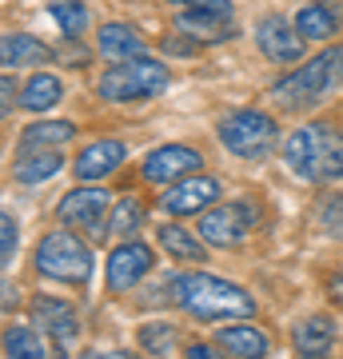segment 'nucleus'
Listing matches in <instances>:
<instances>
[{
	"mask_svg": "<svg viewBox=\"0 0 343 359\" xmlns=\"http://www.w3.org/2000/svg\"><path fill=\"white\" fill-rule=\"evenodd\" d=\"M172 299L184 308L191 320L220 323V320H248L255 311L252 292H243L240 283H228L212 271H184L172 280Z\"/></svg>",
	"mask_w": 343,
	"mask_h": 359,
	"instance_id": "nucleus-1",
	"label": "nucleus"
},
{
	"mask_svg": "<svg viewBox=\"0 0 343 359\" xmlns=\"http://www.w3.org/2000/svg\"><path fill=\"white\" fill-rule=\"evenodd\" d=\"M283 164L307 184L343 180V132L331 124H300L280 144Z\"/></svg>",
	"mask_w": 343,
	"mask_h": 359,
	"instance_id": "nucleus-2",
	"label": "nucleus"
},
{
	"mask_svg": "<svg viewBox=\"0 0 343 359\" xmlns=\"http://www.w3.org/2000/svg\"><path fill=\"white\" fill-rule=\"evenodd\" d=\"M339 84H343V48L335 44V48L316 52V56L304 60L295 72H288V76L271 88V100L280 104V108L300 112V108H311V104H319L323 96H331Z\"/></svg>",
	"mask_w": 343,
	"mask_h": 359,
	"instance_id": "nucleus-3",
	"label": "nucleus"
},
{
	"mask_svg": "<svg viewBox=\"0 0 343 359\" xmlns=\"http://www.w3.org/2000/svg\"><path fill=\"white\" fill-rule=\"evenodd\" d=\"M172 84V68L156 56L140 60H124V65H108L96 80V92L112 104H132V100H152Z\"/></svg>",
	"mask_w": 343,
	"mask_h": 359,
	"instance_id": "nucleus-4",
	"label": "nucleus"
},
{
	"mask_svg": "<svg viewBox=\"0 0 343 359\" xmlns=\"http://www.w3.org/2000/svg\"><path fill=\"white\" fill-rule=\"evenodd\" d=\"M32 268L44 280L80 283L84 287L92 276V248H88V240H80L76 231H68V228L44 231L36 252H32Z\"/></svg>",
	"mask_w": 343,
	"mask_h": 359,
	"instance_id": "nucleus-5",
	"label": "nucleus"
},
{
	"mask_svg": "<svg viewBox=\"0 0 343 359\" xmlns=\"http://www.w3.org/2000/svg\"><path fill=\"white\" fill-rule=\"evenodd\" d=\"M216 136L231 156H240V160H264L276 148V140H280V124L267 112H260V108H240V112H228L220 120Z\"/></svg>",
	"mask_w": 343,
	"mask_h": 359,
	"instance_id": "nucleus-6",
	"label": "nucleus"
},
{
	"mask_svg": "<svg viewBox=\"0 0 343 359\" xmlns=\"http://www.w3.org/2000/svg\"><path fill=\"white\" fill-rule=\"evenodd\" d=\"M104 216H112V196L104 192V188H92V184L72 188L56 204V219H60L64 228H76V231H108Z\"/></svg>",
	"mask_w": 343,
	"mask_h": 359,
	"instance_id": "nucleus-7",
	"label": "nucleus"
},
{
	"mask_svg": "<svg viewBox=\"0 0 343 359\" xmlns=\"http://www.w3.org/2000/svg\"><path fill=\"white\" fill-rule=\"evenodd\" d=\"M156 264V252L144 240H124V244H116L108 252V264H104V287L112 295H124L132 292L136 283L152 271Z\"/></svg>",
	"mask_w": 343,
	"mask_h": 359,
	"instance_id": "nucleus-8",
	"label": "nucleus"
},
{
	"mask_svg": "<svg viewBox=\"0 0 343 359\" xmlns=\"http://www.w3.org/2000/svg\"><path fill=\"white\" fill-rule=\"evenodd\" d=\"M224 196V184L216 176H184L176 180L164 196H160V212L168 216H196V212H208V208H216V200Z\"/></svg>",
	"mask_w": 343,
	"mask_h": 359,
	"instance_id": "nucleus-9",
	"label": "nucleus"
},
{
	"mask_svg": "<svg viewBox=\"0 0 343 359\" xmlns=\"http://www.w3.org/2000/svg\"><path fill=\"white\" fill-rule=\"evenodd\" d=\"M255 44H260V52H264L271 65H300L304 52H307V40L300 36L295 20H288L280 13L264 16L255 25Z\"/></svg>",
	"mask_w": 343,
	"mask_h": 359,
	"instance_id": "nucleus-10",
	"label": "nucleus"
},
{
	"mask_svg": "<svg viewBox=\"0 0 343 359\" xmlns=\"http://www.w3.org/2000/svg\"><path fill=\"white\" fill-rule=\"evenodd\" d=\"M255 208L252 204H220L200 216V240L212 248H236L252 231Z\"/></svg>",
	"mask_w": 343,
	"mask_h": 359,
	"instance_id": "nucleus-11",
	"label": "nucleus"
},
{
	"mask_svg": "<svg viewBox=\"0 0 343 359\" xmlns=\"http://www.w3.org/2000/svg\"><path fill=\"white\" fill-rule=\"evenodd\" d=\"M200 168H203V156L196 148H188V144H164V148H152V152L144 156L140 180H148V184H176V180L191 176Z\"/></svg>",
	"mask_w": 343,
	"mask_h": 359,
	"instance_id": "nucleus-12",
	"label": "nucleus"
},
{
	"mask_svg": "<svg viewBox=\"0 0 343 359\" xmlns=\"http://www.w3.org/2000/svg\"><path fill=\"white\" fill-rule=\"evenodd\" d=\"M32 323H36L40 335L56 339L60 347L76 344L80 339V311L68 304V299H52V295H36L32 299Z\"/></svg>",
	"mask_w": 343,
	"mask_h": 359,
	"instance_id": "nucleus-13",
	"label": "nucleus"
},
{
	"mask_svg": "<svg viewBox=\"0 0 343 359\" xmlns=\"http://www.w3.org/2000/svg\"><path fill=\"white\" fill-rule=\"evenodd\" d=\"M335 335H339L335 320L323 316V311H316V316H304V320L292 327V347H295L300 359H323V355H331Z\"/></svg>",
	"mask_w": 343,
	"mask_h": 359,
	"instance_id": "nucleus-14",
	"label": "nucleus"
},
{
	"mask_svg": "<svg viewBox=\"0 0 343 359\" xmlns=\"http://www.w3.org/2000/svg\"><path fill=\"white\" fill-rule=\"evenodd\" d=\"M96 52H100L108 65H124V60L148 56V44H144V36L132 25L108 20V25H100V32H96Z\"/></svg>",
	"mask_w": 343,
	"mask_h": 359,
	"instance_id": "nucleus-15",
	"label": "nucleus"
},
{
	"mask_svg": "<svg viewBox=\"0 0 343 359\" xmlns=\"http://www.w3.org/2000/svg\"><path fill=\"white\" fill-rule=\"evenodd\" d=\"M124 160H128V148L120 140H96V144H88V148H80V156H76V180H80V184L104 180V176H112Z\"/></svg>",
	"mask_w": 343,
	"mask_h": 359,
	"instance_id": "nucleus-16",
	"label": "nucleus"
},
{
	"mask_svg": "<svg viewBox=\"0 0 343 359\" xmlns=\"http://www.w3.org/2000/svg\"><path fill=\"white\" fill-rule=\"evenodd\" d=\"M216 347L220 351H228L231 359H267V351H271V339H267L255 323H228V327H220L216 332Z\"/></svg>",
	"mask_w": 343,
	"mask_h": 359,
	"instance_id": "nucleus-17",
	"label": "nucleus"
},
{
	"mask_svg": "<svg viewBox=\"0 0 343 359\" xmlns=\"http://www.w3.org/2000/svg\"><path fill=\"white\" fill-rule=\"evenodd\" d=\"M231 16H220V13H203V8H184L176 13V32L188 36L191 44H220V40L231 36Z\"/></svg>",
	"mask_w": 343,
	"mask_h": 359,
	"instance_id": "nucleus-18",
	"label": "nucleus"
},
{
	"mask_svg": "<svg viewBox=\"0 0 343 359\" xmlns=\"http://www.w3.org/2000/svg\"><path fill=\"white\" fill-rule=\"evenodd\" d=\"M76 140V124L72 120H32L28 128H20L16 148L20 152H44V148H64V144Z\"/></svg>",
	"mask_w": 343,
	"mask_h": 359,
	"instance_id": "nucleus-19",
	"label": "nucleus"
},
{
	"mask_svg": "<svg viewBox=\"0 0 343 359\" xmlns=\"http://www.w3.org/2000/svg\"><path fill=\"white\" fill-rule=\"evenodd\" d=\"M64 168L60 148H44V152H16L13 160V180L16 184H44Z\"/></svg>",
	"mask_w": 343,
	"mask_h": 359,
	"instance_id": "nucleus-20",
	"label": "nucleus"
},
{
	"mask_svg": "<svg viewBox=\"0 0 343 359\" xmlns=\"http://www.w3.org/2000/svg\"><path fill=\"white\" fill-rule=\"evenodd\" d=\"M0 60H4L8 72H13V68L44 65V60H48V44L36 40V36H28V32H4V40H0Z\"/></svg>",
	"mask_w": 343,
	"mask_h": 359,
	"instance_id": "nucleus-21",
	"label": "nucleus"
},
{
	"mask_svg": "<svg viewBox=\"0 0 343 359\" xmlns=\"http://www.w3.org/2000/svg\"><path fill=\"white\" fill-rule=\"evenodd\" d=\"M339 25H343V16L331 4H323V0H311V4H304L295 13V28H300L304 40H331L339 32Z\"/></svg>",
	"mask_w": 343,
	"mask_h": 359,
	"instance_id": "nucleus-22",
	"label": "nucleus"
},
{
	"mask_svg": "<svg viewBox=\"0 0 343 359\" xmlns=\"http://www.w3.org/2000/svg\"><path fill=\"white\" fill-rule=\"evenodd\" d=\"M64 100V80L56 72H36L32 80H25L20 88V108L25 112H48Z\"/></svg>",
	"mask_w": 343,
	"mask_h": 359,
	"instance_id": "nucleus-23",
	"label": "nucleus"
},
{
	"mask_svg": "<svg viewBox=\"0 0 343 359\" xmlns=\"http://www.w3.org/2000/svg\"><path fill=\"white\" fill-rule=\"evenodd\" d=\"M156 240H160V248H164L172 259H188V264H200V259L208 256V248L196 244V236H191L188 228H180V224H160Z\"/></svg>",
	"mask_w": 343,
	"mask_h": 359,
	"instance_id": "nucleus-24",
	"label": "nucleus"
},
{
	"mask_svg": "<svg viewBox=\"0 0 343 359\" xmlns=\"http://www.w3.org/2000/svg\"><path fill=\"white\" fill-rule=\"evenodd\" d=\"M136 339H140V347L148 351V355L156 359H168L172 351H176V323H168V320H152V323H140V332H136Z\"/></svg>",
	"mask_w": 343,
	"mask_h": 359,
	"instance_id": "nucleus-25",
	"label": "nucleus"
},
{
	"mask_svg": "<svg viewBox=\"0 0 343 359\" xmlns=\"http://www.w3.org/2000/svg\"><path fill=\"white\" fill-rule=\"evenodd\" d=\"M144 216H148L144 200H136V196L116 200V204H112V216H108V236H116V240H128V236H132V231L144 224Z\"/></svg>",
	"mask_w": 343,
	"mask_h": 359,
	"instance_id": "nucleus-26",
	"label": "nucleus"
},
{
	"mask_svg": "<svg viewBox=\"0 0 343 359\" xmlns=\"http://www.w3.org/2000/svg\"><path fill=\"white\" fill-rule=\"evenodd\" d=\"M4 359H48L44 339L28 327H4Z\"/></svg>",
	"mask_w": 343,
	"mask_h": 359,
	"instance_id": "nucleus-27",
	"label": "nucleus"
},
{
	"mask_svg": "<svg viewBox=\"0 0 343 359\" xmlns=\"http://www.w3.org/2000/svg\"><path fill=\"white\" fill-rule=\"evenodd\" d=\"M48 16L60 25V32L68 40H80L84 32H88V8H84L80 0H52Z\"/></svg>",
	"mask_w": 343,
	"mask_h": 359,
	"instance_id": "nucleus-28",
	"label": "nucleus"
},
{
	"mask_svg": "<svg viewBox=\"0 0 343 359\" xmlns=\"http://www.w3.org/2000/svg\"><path fill=\"white\" fill-rule=\"evenodd\" d=\"M316 216H319V228L328 231L331 240L343 244V192H323L316 200Z\"/></svg>",
	"mask_w": 343,
	"mask_h": 359,
	"instance_id": "nucleus-29",
	"label": "nucleus"
},
{
	"mask_svg": "<svg viewBox=\"0 0 343 359\" xmlns=\"http://www.w3.org/2000/svg\"><path fill=\"white\" fill-rule=\"evenodd\" d=\"M16 244H20V228H16L13 212H4V216H0V264H4V268H13Z\"/></svg>",
	"mask_w": 343,
	"mask_h": 359,
	"instance_id": "nucleus-30",
	"label": "nucleus"
},
{
	"mask_svg": "<svg viewBox=\"0 0 343 359\" xmlns=\"http://www.w3.org/2000/svg\"><path fill=\"white\" fill-rule=\"evenodd\" d=\"M180 8H203V13H220V16H231V0H172Z\"/></svg>",
	"mask_w": 343,
	"mask_h": 359,
	"instance_id": "nucleus-31",
	"label": "nucleus"
},
{
	"mask_svg": "<svg viewBox=\"0 0 343 359\" xmlns=\"http://www.w3.org/2000/svg\"><path fill=\"white\" fill-rule=\"evenodd\" d=\"M184 359H231V355H228V351H220L216 344H191Z\"/></svg>",
	"mask_w": 343,
	"mask_h": 359,
	"instance_id": "nucleus-32",
	"label": "nucleus"
},
{
	"mask_svg": "<svg viewBox=\"0 0 343 359\" xmlns=\"http://www.w3.org/2000/svg\"><path fill=\"white\" fill-rule=\"evenodd\" d=\"M328 295H331V304L335 308H343V268L331 276V283H328Z\"/></svg>",
	"mask_w": 343,
	"mask_h": 359,
	"instance_id": "nucleus-33",
	"label": "nucleus"
},
{
	"mask_svg": "<svg viewBox=\"0 0 343 359\" xmlns=\"http://www.w3.org/2000/svg\"><path fill=\"white\" fill-rule=\"evenodd\" d=\"M0 92H4V116H8V112H13V100H16V80L4 76V80H0Z\"/></svg>",
	"mask_w": 343,
	"mask_h": 359,
	"instance_id": "nucleus-34",
	"label": "nucleus"
},
{
	"mask_svg": "<svg viewBox=\"0 0 343 359\" xmlns=\"http://www.w3.org/2000/svg\"><path fill=\"white\" fill-rule=\"evenodd\" d=\"M84 359H136L132 351H120V347H112V351H88Z\"/></svg>",
	"mask_w": 343,
	"mask_h": 359,
	"instance_id": "nucleus-35",
	"label": "nucleus"
},
{
	"mask_svg": "<svg viewBox=\"0 0 343 359\" xmlns=\"http://www.w3.org/2000/svg\"><path fill=\"white\" fill-rule=\"evenodd\" d=\"M52 359H68V355H64V351H56V355H52Z\"/></svg>",
	"mask_w": 343,
	"mask_h": 359,
	"instance_id": "nucleus-36",
	"label": "nucleus"
}]
</instances>
